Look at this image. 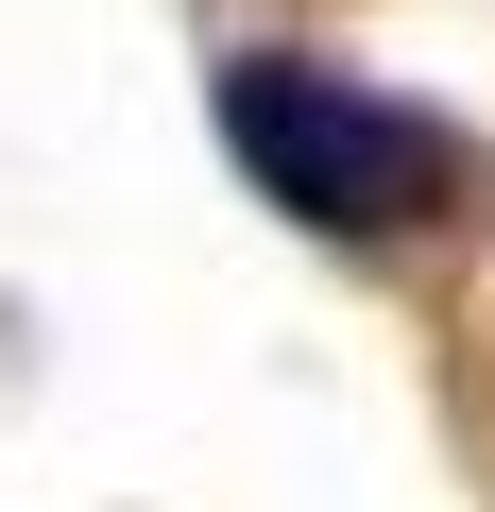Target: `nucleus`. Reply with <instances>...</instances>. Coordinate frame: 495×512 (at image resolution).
Returning <instances> with one entry per match:
<instances>
[{
	"label": "nucleus",
	"mask_w": 495,
	"mask_h": 512,
	"mask_svg": "<svg viewBox=\"0 0 495 512\" xmlns=\"http://www.w3.org/2000/svg\"><path fill=\"white\" fill-rule=\"evenodd\" d=\"M205 120H222L239 171H257V205H291L308 239H444L478 205V154L427 103L325 69V52H222Z\"/></svg>",
	"instance_id": "nucleus-1"
}]
</instances>
